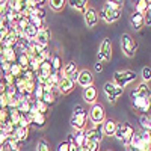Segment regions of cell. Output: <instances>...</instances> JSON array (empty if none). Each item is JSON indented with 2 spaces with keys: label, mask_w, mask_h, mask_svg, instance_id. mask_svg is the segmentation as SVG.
<instances>
[{
  "label": "cell",
  "mask_w": 151,
  "mask_h": 151,
  "mask_svg": "<svg viewBox=\"0 0 151 151\" xmlns=\"http://www.w3.org/2000/svg\"><path fill=\"white\" fill-rule=\"evenodd\" d=\"M26 118H27V121H29V124H33V125H36V127H44L45 125V115H42V113H35L33 116H30V115H27L26 113Z\"/></svg>",
  "instance_id": "cell-18"
},
{
  "label": "cell",
  "mask_w": 151,
  "mask_h": 151,
  "mask_svg": "<svg viewBox=\"0 0 151 151\" xmlns=\"http://www.w3.org/2000/svg\"><path fill=\"white\" fill-rule=\"evenodd\" d=\"M8 11V2H5V0H0V18H2Z\"/></svg>",
  "instance_id": "cell-40"
},
{
  "label": "cell",
  "mask_w": 151,
  "mask_h": 151,
  "mask_svg": "<svg viewBox=\"0 0 151 151\" xmlns=\"http://www.w3.org/2000/svg\"><path fill=\"white\" fill-rule=\"evenodd\" d=\"M142 79H144L145 83L150 82V79H151V70H150V67H144L142 68Z\"/></svg>",
  "instance_id": "cell-38"
},
{
  "label": "cell",
  "mask_w": 151,
  "mask_h": 151,
  "mask_svg": "<svg viewBox=\"0 0 151 151\" xmlns=\"http://www.w3.org/2000/svg\"><path fill=\"white\" fill-rule=\"evenodd\" d=\"M133 134H134V129L129 122H119V124H116V130H115L113 136H116L118 141H121L125 147H129Z\"/></svg>",
  "instance_id": "cell-2"
},
{
  "label": "cell",
  "mask_w": 151,
  "mask_h": 151,
  "mask_svg": "<svg viewBox=\"0 0 151 151\" xmlns=\"http://www.w3.org/2000/svg\"><path fill=\"white\" fill-rule=\"evenodd\" d=\"M98 62L101 64V62H109L110 58H112V44H110V40L109 38H104V40L101 41V44H100V50H98Z\"/></svg>",
  "instance_id": "cell-5"
},
{
  "label": "cell",
  "mask_w": 151,
  "mask_h": 151,
  "mask_svg": "<svg viewBox=\"0 0 151 151\" xmlns=\"http://www.w3.org/2000/svg\"><path fill=\"white\" fill-rule=\"evenodd\" d=\"M27 136H29V129H23V127H15L14 130V136H12V139H17L18 142H24L27 139Z\"/></svg>",
  "instance_id": "cell-20"
},
{
  "label": "cell",
  "mask_w": 151,
  "mask_h": 151,
  "mask_svg": "<svg viewBox=\"0 0 151 151\" xmlns=\"http://www.w3.org/2000/svg\"><path fill=\"white\" fill-rule=\"evenodd\" d=\"M42 94H44V88H42V85L36 83V86H35V89H33L32 95L35 97V100H41V98H42Z\"/></svg>",
  "instance_id": "cell-33"
},
{
  "label": "cell",
  "mask_w": 151,
  "mask_h": 151,
  "mask_svg": "<svg viewBox=\"0 0 151 151\" xmlns=\"http://www.w3.org/2000/svg\"><path fill=\"white\" fill-rule=\"evenodd\" d=\"M6 147H8L9 151H20V148H21V142H18L17 139H12V137H8Z\"/></svg>",
  "instance_id": "cell-26"
},
{
  "label": "cell",
  "mask_w": 151,
  "mask_h": 151,
  "mask_svg": "<svg viewBox=\"0 0 151 151\" xmlns=\"http://www.w3.org/2000/svg\"><path fill=\"white\" fill-rule=\"evenodd\" d=\"M21 73H23V68L17 64V62H15V64H11V67H9V74L12 76V77H20V76H21Z\"/></svg>",
  "instance_id": "cell-29"
},
{
  "label": "cell",
  "mask_w": 151,
  "mask_h": 151,
  "mask_svg": "<svg viewBox=\"0 0 151 151\" xmlns=\"http://www.w3.org/2000/svg\"><path fill=\"white\" fill-rule=\"evenodd\" d=\"M8 97L5 95V92H2L0 94V109H6L8 107Z\"/></svg>",
  "instance_id": "cell-39"
},
{
  "label": "cell",
  "mask_w": 151,
  "mask_h": 151,
  "mask_svg": "<svg viewBox=\"0 0 151 151\" xmlns=\"http://www.w3.org/2000/svg\"><path fill=\"white\" fill-rule=\"evenodd\" d=\"M95 71L97 73H101L103 71V64H100V62H98V64H95Z\"/></svg>",
  "instance_id": "cell-45"
},
{
  "label": "cell",
  "mask_w": 151,
  "mask_h": 151,
  "mask_svg": "<svg viewBox=\"0 0 151 151\" xmlns=\"http://www.w3.org/2000/svg\"><path fill=\"white\" fill-rule=\"evenodd\" d=\"M97 97H98V92H97V88H95L94 85L83 88V100H85L86 103H89V104H95Z\"/></svg>",
  "instance_id": "cell-13"
},
{
  "label": "cell",
  "mask_w": 151,
  "mask_h": 151,
  "mask_svg": "<svg viewBox=\"0 0 151 151\" xmlns=\"http://www.w3.org/2000/svg\"><path fill=\"white\" fill-rule=\"evenodd\" d=\"M103 89H104V94H106V97H107V100L110 103H113V101H116V100L122 95V92H124V89H121V88H118V86H115L112 82H107V83H104V86H103Z\"/></svg>",
  "instance_id": "cell-6"
},
{
  "label": "cell",
  "mask_w": 151,
  "mask_h": 151,
  "mask_svg": "<svg viewBox=\"0 0 151 151\" xmlns=\"http://www.w3.org/2000/svg\"><path fill=\"white\" fill-rule=\"evenodd\" d=\"M33 41L38 42L40 45H42V47H47V44H48V41H50V30H48L47 27L38 30V33H36V36H35Z\"/></svg>",
  "instance_id": "cell-15"
},
{
  "label": "cell",
  "mask_w": 151,
  "mask_h": 151,
  "mask_svg": "<svg viewBox=\"0 0 151 151\" xmlns=\"http://www.w3.org/2000/svg\"><path fill=\"white\" fill-rule=\"evenodd\" d=\"M56 88H59V92H60V94H70V92L74 89V82H73L70 77L62 76Z\"/></svg>",
  "instance_id": "cell-12"
},
{
  "label": "cell",
  "mask_w": 151,
  "mask_h": 151,
  "mask_svg": "<svg viewBox=\"0 0 151 151\" xmlns=\"http://www.w3.org/2000/svg\"><path fill=\"white\" fill-rule=\"evenodd\" d=\"M125 148H127V151H137L133 145H129V147H125Z\"/></svg>",
  "instance_id": "cell-46"
},
{
  "label": "cell",
  "mask_w": 151,
  "mask_h": 151,
  "mask_svg": "<svg viewBox=\"0 0 151 151\" xmlns=\"http://www.w3.org/2000/svg\"><path fill=\"white\" fill-rule=\"evenodd\" d=\"M86 121H88V113L82 112V113H74L71 116V127L76 129L77 132H83L86 127Z\"/></svg>",
  "instance_id": "cell-7"
},
{
  "label": "cell",
  "mask_w": 151,
  "mask_h": 151,
  "mask_svg": "<svg viewBox=\"0 0 151 151\" xmlns=\"http://www.w3.org/2000/svg\"><path fill=\"white\" fill-rule=\"evenodd\" d=\"M82 112H85V109H83L80 104H76V107H74V113H82Z\"/></svg>",
  "instance_id": "cell-44"
},
{
  "label": "cell",
  "mask_w": 151,
  "mask_h": 151,
  "mask_svg": "<svg viewBox=\"0 0 151 151\" xmlns=\"http://www.w3.org/2000/svg\"><path fill=\"white\" fill-rule=\"evenodd\" d=\"M137 97H142V98H145V100H150V97H151V91H150V86L145 83V82H142L139 86L136 88V91H133Z\"/></svg>",
  "instance_id": "cell-19"
},
{
  "label": "cell",
  "mask_w": 151,
  "mask_h": 151,
  "mask_svg": "<svg viewBox=\"0 0 151 151\" xmlns=\"http://www.w3.org/2000/svg\"><path fill=\"white\" fill-rule=\"evenodd\" d=\"M106 8L115 9V11H121L122 9V2H112V0H107V2H106Z\"/></svg>",
  "instance_id": "cell-34"
},
{
  "label": "cell",
  "mask_w": 151,
  "mask_h": 151,
  "mask_svg": "<svg viewBox=\"0 0 151 151\" xmlns=\"http://www.w3.org/2000/svg\"><path fill=\"white\" fill-rule=\"evenodd\" d=\"M33 104H35L36 110L40 112V113H42V115H45V112H47V110H48V107H50V106H47V104L42 101V100H35Z\"/></svg>",
  "instance_id": "cell-30"
},
{
  "label": "cell",
  "mask_w": 151,
  "mask_h": 151,
  "mask_svg": "<svg viewBox=\"0 0 151 151\" xmlns=\"http://www.w3.org/2000/svg\"><path fill=\"white\" fill-rule=\"evenodd\" d=\"M85 148L88 151H98L100 150V142H91V144H88Z\"/></svg>",
  "instance_id": "cell-41"
},
{
  "label": "cell",
  "mask_w": 151,
  "mask_h": 151,
  "mask_svg": "<svg viewBox=\"0 0 151 151\" xmlns=\"http://www.w3.org/2000/svg\"><path fill=\"white\" fill-rule=\"evenodd\" d=\"M139 121H141V125H142V129H144V130H148V132H150V127H151V125H150V118H148L147 115H142V116L139 118Z\"/></svg>",
  "instance_id": "cell-37"
},
{
  "label": "cell",
  "mask_w": 151,
  "mask_h": 151,
  "mask_svg": "<svg viewBox=\"0 0 151 151\" xmlns=\"http://www.w3.org/2000/svg\"><path fill=\"white\" fill-rule=\"evenodd\" d=\"M136 80V73L134 71H130V70H119V71H115L113 74V85L124 89L125 86H129L132 82Z\"/></svg>",
  "instance_id": "cell-1"
},
{
  "label": "cell",
  "mask_w": 151,
  "mask_h": 151,
  "mask_svg": "<svg viewBox=\"0 0 151 151\" xmlns=\"http://www.w3.org/2000/svg\"><path fill=\"white\" fill-rule=\"evenodd\" d=\"M36 151H50L48 142H47L45 139H40V142H38V147H36Z\"/></svg>",
  "instance_id": "cell-36"
},
{
  "label": "cell",
  "mask_w": 151,
  "mask_h": 151,
  "mask_svg": "<svg viewBox=\"0 0 151 151\" xmlns=\"http://www.w3.org/2000/svg\"><path fill=\"white\" fill-rule=\"evenodd\" d=\"M17 64L23 68V70H26L27 65H29V56L26 53H17Z\"/></svg>",
  "instance_id": "cell-24"
},
{
  "label": "cell",
  "mask_w": 151,
  "mask_h": 151,
  "mask_svg": "<svg viewBox=\"0 0 151 151\" xmlns=\"http://www.w3.org/2000/svg\"><path fill=\"white\" fill-rule=\"evenodd\" d=\"M50 65H52V73H59L62 70V59L59 55H55L53 59L50 60Z\"/></svg>",
  "instance_id": "cell-23"
},
{
  "label": "cell",
  "mask_w": 151,
  "mask_h": 151,
  "mask_svg": "<svg viewBox=\"0 0 151 151\" xmlns=\"http://www.w3.org/2000/svg\"><path fill=\"white\" fill-rule=\"evenodd\" d=\"M33 14L36 17H40L41 20H45V11L44 9H36V11H33Z\"/></svg>",
  "instance_id": "cell-43"
},
{
  "label": "cell",
  "mask_w": 151,
  "mask_h": 151,
  "mask_svg": "<svg viewBox=\"0 0 151 151\" xmlns=\"http://www.w3.org/2000/svg\"><path fill=\"white\" fill-rule=\"evenodd\" d=\"M132 98H133V106L136 109H139L141 112H148V109H150V100H145L142 97H137L134 92H132Z\"/></svg>",
  "instance_id": "cell-14"
},
{
  "label": "cell",
  "mask_w": 151,
  "mask_h": 151,
  "mask_svg": "<svg viewBox=\"0 0 151 151\" xmlns=\"http://www.w3.org/2000/svg\"><path fill=\"white\" fill-rule=\"evenodd\" d=\"M48 5H50V8H52L53 11H62L65 8L67 2H64V0H50Z\"/></svg>",
  "instance_id": "cell-28"
},
{
  "label": "cell",
  "mask_w": 151,
  "mask_h": 151,
  "mask_svg": "<svg viewBox=\"0 0 151 151\" xmlns=\"http://www.w3.org/2000/svg\"><path fill=\"white\" fill-rule=\"evenodd\" d=\"M121 47H122V52H124L125 56L133 58L136 48H137V42L129 33H122V36H121Z\"/></svg>",
  "instance_id": "cell-3"
},
{
  "label": "cell",
  "mask_w": 151,
  "mask_h": 151,
  "mask_svg": "<svg viewBox=\"0 0 151 151\" xmlns=\"http://www.w3.org/2000/svg\"><path fill=\"white\" fill-rule=\"evenodd\" d=\"M89 118L94 124H101L106 119V112L103 109V106L100 104H94L92 109L89 110Z\"/></svg>",
  "instance_id": "cell-8"
},
{
  "label": "cell",
  "mask_w": 151,
  "mask_h": 151,
  "mask_svg": "<svg viewBox=\"0 0 151 151\" xmlns=\"http://www.w3.org/2000/svg\"><path fill=\"white\" fill-rule=\"evenodd\" d=\"M150 11V2H147V0H141V2H137L136 5V12H139V14H145V12Z\"/></svg>",
  "instance_id": "cell-27"
},
{
  "label": "cell",
  "mask_w": 151,
  "mask_h": 151,
  "mask_svg": "<svg viewBox=\"0 0 151 151\" xmlns=\"http://www.w3.org/2000/svg\"><path fill=\"white\" fill-rule=\"evenodd\" d=\"M83 133H85V147L91 142H101V137H103L101 124H95V127L88 129Z\"/></svg>",
  "instance_id": "cell-4"
},
{
  "label": "cell",
  "mask_w": 151,
  "mask_h": 151,
  "mask_svg": "<svg viewBox=\"0 0 151 151\" xmlns=\"http://www.w3.org/2000/svg\"><path fill=\"white\" fill-rule=\"evenodd\" d=\"M77 151H80V150H77Z\"/></svg>",
  "instance_id": "cell-47"
},
{
  "label": "cell",
  "mask_w": 151,
  "mask_h": 151,
  "mask_svg": "<svg viewBox=\"0 0 151 151\" xmlns=\"http://www.w3.org/2000/svg\"><path fill=\"white\" fill-rule=\"evenodd\" d=\"M115 130H116V122L115 121H112V119H104L103 121L101 132L106 136H113V134H115Z\"/></svg>",
  "instance_id": "cell-17"
},
{
  "label": "cell",
  "mask_w": 151,
  "mask_h": 151,
  "mask_svg": "<svg viewBox=\"0 0 151 151\" xmlns=\"http://www.w3.org/2000/svg\"><path fill=\"white\" fill-rule=\"evenodd\" d=\"M60 77H62V71H59V73H52L47 82L56 88V86H58V83H59V80H60Z\"/></svg>",
  "instance_id": "cell-31"
},
{
  "label": "cell",
  "mask_w": 151,
  "mask_h": 151,
  "mask_svg": "<svg viewBox=\"0 0 151 151\" xmlns=\"http://www.w3.org/2000/svg\"><path fill=\"white\" fill-rule=\"evenodd\" d=\"M130 23H132V26L134 30H139L145 26V23H144V15L139 14V12H133V14L130 15Z\"/></svg>",
  "instance_id": "cell-16"
},
{
  "label": "cell",
  "mask_w": 151,
  "mask_h": 151,
  "mask_svg": "<svg viewBox=\"0 0 151 151\" xmlns=\"http://www.w3.org/2000/svg\"><path fill=\"white\" fill-rule=\"evenodd\" d=\"M77 82L80 86H83V88H86V86H91L92 85V82H94V76H92V73L91 71H88V70H82V71H79V76H77Z\"/></svg>",
  "instance_id": "cell-10"
},
{
  "label": "cell",
  "mask_w": 151,
  "mask_h": 151,
  "mask_svg": "<svg viewBox=\"0 0 151 151\" xmlns=\"http://www.w3.org/2000/svg\"><path fill=\"white\" fill-rule=\"evenodd\" d=\"M68 147H70V144H68L67 141H64V142H60V144L58 145L56 151H68Z\"/></svg>",
  "instance_id": "cell-42"
},
{
  "label": "cell",
  "mask_w": 151,
  "mask_h": 151,
  "mask_svg": "<svg viewBox=\"0 0 151 151\" xmlns=\"http://www.w3.org/2000/svg\"><path fill=\"white\" fill-rule=\"evenodd\" d=\"M73 9H76V11H80V12H85L88 8V2L86 0H71V2H67Z\"/></svg>",
  "instance_id": "cell-22"
},
{
  "label": "cell",
  "mask_w": 151,
  "mask_h": 151,
  "mask_svg": "<svg viewBox=\"0 0 151 151\" xmlns=\"http://www.w3.org/2000/svg\"><path fill=\"white\" fill-rule=\"evenodd\" d=\"M62 71V76H65V77H73L74 74H77V65H76V62H68V64L60 70Z\"/></svg>",
  "instance_id": "cell-21"
},
{
  "label": "cell",
  "mask_w": 151,
  "mask_h": 151,
  "mask_svg": "<svg viewBox=\"0 0 151 151\" xmlns=\"http://www.w3.org/2000/svg\"><path fill=\"white\" fill-rule=\"evenodd\" d=\"M41 100H42V101H44L47 106H52V104L55 103L56 98H55V94H53V92H44Z\"/></svg>",
  "instance_id": "cell-32"
},
{
  "label": "cell",
  "mask_w": 151,
  "mask_h": 151,
  "mask_svg": "<svg viewBox=\"0 0 151 151\" xmlns=\"http://www.w3.org/2000/svg\"><path fill=\"white\" fill-rule=\"evenodd\" d=\"M83 15H85V23H86L88 27H95L97 26V23H98V14H97V11L94 8H88L83 12Z\"/></svg>",
  "instance_id": "cell-11"
},
{
  "label": "cell",
  "mask_w": 151,
  "mask_h": 151,
  "mask_svg": "<svg viewBox=\"0 0 151 151\" xmlns=\"http://www.w3.org/2000/svg\"><path fill=\"white\" fill-rule=\"evenodd\" d=\"M83 132H77L74 136V144L77 148H85V133Z\"/></svg>",
  "instance_id": "cell-25"
},
{
  "label": "cell",
  "mask_w": 151,
  "mask_h": 151,
  "mask_svg": "<svg viewBox=\"0 0 151 151\" xmlns=\"http://www.w3.org/2000/svg\"><path fill=\"white\" fill-rule=\"evenodd\" d=\"M35 86H36V80H27L26 83H24V89H26V92H27L29 95H32Z\"/></svg>",
  "instance_id": "cell-35"
},
{
  "label": "cell",
  "mask_w": 151,
  "mask_h": 151,
  "mask_svg": "<svg viewBox=\"0 0 151 151\" xmlns=\"http://www.w3.org/2000/svg\"><path fill=\"white\" fill-rule=\"evenodd\" d=\"M100 17H101L106 23H115L121 18V11H115V9H109V8H103L100 11Z\"/></svg>",
  "instance_id": "cell-9"
}]
</instances>
